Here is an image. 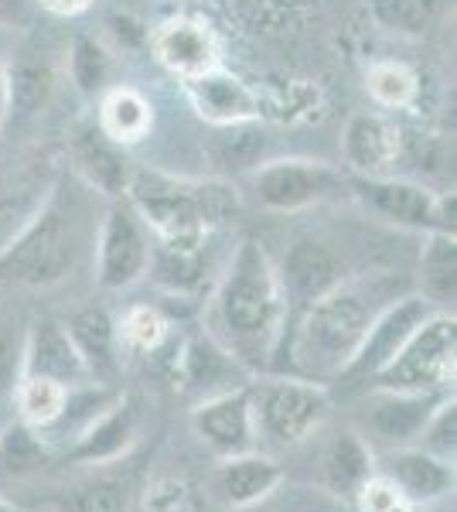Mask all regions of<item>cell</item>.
<instances>
[{"mask_svg":"<svg viewBox=\"0 0 457 512\" xmlns=\"http://www.w3.org/2000/svg\"><path fill=\"white\" fill-rule=\"evenodd\" d=\"M413 280L396 270H359L301 311L280 335L270 369H297L311 383L338 379L359 352L362 338L396 297L410 294Z\"/></svg>","mask_w":457,"mask_h":512,"instance_id":"obj_1","label":"cell"},{"mask_svg":"<svg viewBox=\"0 0 457 512\" xmlns=\"http://www.w3.org/2000/svg\"><path fill=\"white\" fill-rule=\"evenodd\" d=\"M96 192L76 175H58L24 226L0 250V284L55 287L96 243Z\"/></svg>","mask_w":457,"mask_h":512,"instance_id":"obj_2","label":"cell"},{"mask_svg":"<svg viewBox=\"0 0 457 512\" xmlns=\"http://www.w3.org/2000/svg\"><path fill=\"white\" fill-rule=\"evenodd\" d=\"M212 338L253 373L270 366L284 335L287 304L280 291L277 267L267 246L243 236L222 263L219 284L212 294Z\"/></svg>","mask_w":457,"mask_h":512,"instance_id":"obj_3","label":"cell"},{"mask_svg":"<svg viewBox=\"0 0 457 512\" xmlns=\"http://www.w3.org/2000/svg\"><path fill=\"white\" fill-rule=\"evenodd\" d=\"M127 198L157 243H198L236 216L243 195L229 178H185L134 168Z\"/></svg>","mask_w":457,"mask_h":512,"instance_id":"obj_4","label":"cell"},{"mask_svg":"<svg viewBox=\"0 0 457 512\" xmlns=\"http://www.w3.org/2000/svg\"><path fill=\"white\" fill-rule=\"evenodd\" d=\"M345 195L372 222H386L400 233H454V192H434L400 175H348Z\"/></svg>","mask_w":457,"mask_h":512,"instance_id":"obj_5","label":"cell"},{"mask_svg":"<svg viewBox=\"0 0 457 512\" xmlns=\"http://www.w3.org/2000/svg\"><path fill=\"white\" fill-rule=\"evenodd\" d=\"M249 410H253L256 437L273 444H297L328 417L331 396L321 383L304 376H273L249 383Z\"/></svg>","mask_w":457,"mask_h":512,"instance_id":"obj_6","label":"cell"},{"mask_svg":"<svg viewBox=\"0 0 457 512\" xmlns=\"http://www.w3.org/2000/svg\"><path fill=\"white\" fill-rule=\"evenodd\" d=\"M277 267V280L280 291H284V304H287V321L284 328L294 321L301 311L311 308L314 301H321L328 291H335L342 280H348L359 270H352L345 250L338 246V239L324 236V233H297L287 243V250L280 260H273Z\"/></svg>","mask_w":457,"mask_h":512,"instance_id":"obj_7","label":"cell"},{"mask_svg":"<svg viewBox=\"0 0 457 512\" xmlns=\"http://www.w3.org/2000/svg\"><path fill=\"white\" fill-rule=\"evenodd\" d=\"M454 349V315L437 311L410 335V342L393 355V362L372 376V383L379 390L396 393H437L454 376Z\"/></svg>","mask_w":457,"mask_h":512,"instance_id":"obj_8","label":"cell"},{"mask_svg":"<svg viewBox=\"0 0 457 512\" xmlns=\"http://www.w3.org/2000/svg\"><path fill=\"white\" fill-rule=\"evenodd\" d=\"M345 168L314 158H267L249 171V192L267 212H304L345 195Z\"/></svg>","mask_w":457,"mask_h":512,"instance_id":"obj_9","label":"cell"},{"mask_svg":"<svg viewBox=\"0 0 457 512\" xmlns=\"http://www.w3.org/2000/svg\"><path fill=\"white\" fill-rule=\"evenodd\" d=\"M96 280L103 291H123L147 277L154 233L127 198H113L96 226Z\"/></svg>","mask_w":457,"mask_h":512,"instance_id":"obj_10","label":"cell"},{"mask_svg":"<svg viewBox=\"0 0 457 512\" xmlns=\"http://www.w3.org/2000/svg\"><path fill=\"white\" fill-rule=\"evenodd\" d=\"M430 315H437V308L427 301L423 294H403L389 304L382 315L372 321L369 335L362 338L359 352L352 355V362L342 369V383H362V379H372L382 366L393 362V355L410 342V335L427 321Z\"/></svg>","mask_w":457,"mask_h":512,"instance_id":"obj_11","label":"cell"},{"mask_svg":"<svg viewBox=\"0 0 457 512\" xmlns=\"http://www.w3.org/2000/svg\"><path fill=\"white\" fill-rule=\"evenodd\" d=\"M69 164L89 192L113 202V198L127 195V185L134 178V161H130L127 147L116 144L99 130L96 120H79L69 130Z\"/></svg>","mask_w":457,"mask_h":512,"instance_id":"obj_12","label":"cell"},{"mask_svg":"<svg viewBox=\"0 0 457 512\" xmlns=\"http://www.w3.org/2000/svg\"><path fill=\"white\" fill-rule=\"evenodd\" d=\"M403 130L396 120L382 117V113H355L348 117L342 130V158L345 175L379 178L396 175V164L403 161Z\"/></svg>","mask_w":457,"mask_h":512,"instance_id":"obj_13","label":"cell"},{"mask_svg":"<svg viewBox=\"0 0 457 512\" xmlns=\"http://www.w3.org/2000/svg\"><path fill=\"white\" fill-rule=\"evenodd\" d=\"M191 424L212 451L226 454V458L253 451L256 427L253 410H249V383L222 396H212V400H202L191 414Z\"/></svg>","mask_w":457,"mask_h":512,"instance_id":"obj_14","label":"cell"},{"mask_svg":"<svg viewBox=\"0 0 457 512\" xmlns=\"http://www.w3.org/2000/svg\"><path fill=\"white\" fill-rule=\"evenodd\" d=\"M151 45H154L157 62L185 82L195 76H205V72L219 65L215 35L209 31V24H202L195 18H168L164 24H157Z\"/></svg>","mask_w":457,"mask_h":512,"instance_id":"obj_15","label":"cell"},{"mask_svg":"<svg viewBox=\"0 0 457 512\" xmlns=\"http://www.w3.org/2000/svg\"><path fill=\"white\" fill-rule=\"evenodd\" d=\"M24 376H45L62 386L93 383L82 355L72 342L69 328L58 321H35L24 332Z\"/></svg>","mask_w":457,"mask_h":512,"instance_id":"obj_16","label":"cell"},{"mask_svg":"<svg viewBox=\"0 0 457 512\" xmlns=\"http://www.w3.org/2000/svg\"><path fill=\"white\" fill-rule=\"evenodd\" d=\"M191 106L205 123L212 127H229V123H246L260 120V93L249 89L243 79L226 72L222 65H215L205 76H195L185 82Z\"/></svg>","mask_w":457,"mask_h":512,"instance_id":"obj_17","label":"cell"},{"mask_svg":"<svg viewBox=\"0 0 457 512\" xmlns=\"http://www.w3.org/2000/svg\"><path fill=\"white\" fill-rule=\"evenodd\" d=\"M181 383L188 386V393L212 400V396L246 386L249 369L236 355L222 349L212 335H198L185 345V355H181Z\"/></svg>","mask_w":457,"mask_h":512,"instance_id":"obj_18","label":"cell"},{"mask_svg":"<svg viewBox=\"0 0 457 512\" xmlns=\"http://www.w3.org/2000/svg\"><path fill=\"white\" fill-rule=\"evenodd\" d=\"M440 407L437 393H396L379 390L365 403L362 424L386 444H406L427 427L430 414Z\"/></svg>","mask_w":457,"mask_h":512,"instance_id":"obj_19","label":"cell"},{"mask_svg":"<svg viewBox=\"0 0 457 512\" xmlns=\"http://www.w3.org/2000/svg\"><path fill=\"white\" fill-rule=\"evenodd\" d=\"M65 328H69L72 342H76L82 362H86L89 379L110 386L116 373H120V335H116L110 311L82 308L72 315V321Z\"/></svg>","mask_w":457,"mask_h":512,"instance_id":"obj_20","label":"cell"},{"mask_svg":"<svg viewBox=\"0 0 457 512\" xmlns=\"http://www.w3.org/2000/svg\"><path fill=\"white\" fill-rule=\"evenodd\" d=\"M134 437H137V407L120 396L103 417H96L93 424L76 437V444L69 448V458L86 461V465L113 461L134 444Z\"/></svg>","mask_w":457,"mask_h":512,"instance_id":"obj_21","label":"cell"},{"mask_svg":"<svg viewBox=\"0 0 457 512\" xmlns=\"http://www.w3.org/2000/svg\"><path fill=\"white\" fill-rule=\"evenodd\" d=\"M280 482V468L273 465L270 458H260V454H232L219 465L215 472L212 489L226 506L243 509L253 506V502L267 499V495L277 489Z\"/></svg>","mask_w":457,"mask_h":512,"instance_id":"obj_22","label":"cell"},{"mask_svg":"<svg viewBox=\"0 0 457 512\" xmlns=\"http://www.w3.org/2000/svg\"><path fill=\"white\" fill-rule=\"evenodd\" d=\"M267 151H270V134L263 130L260 120L215 127V134L209 137V158L219 168L222 178H239L256 171L267 161Z\"/></svg>","mask_w":457,"mask_h":512,"instance_id":"obj_23","label":"cell"},{"mask_svg":"<svg viewBox=\"0 0 457 512\" xmlns=\"http://www.w3.org/2000/svg\"><path fill=\"white\" fill-rule=\"evenodd\" d=\"M386 478L413 502H434L454 485L451 465L427 451H393L386 458Z\"/></svg>","mask_w":457,"mask_h":512,"instance_id":"obj_24","label":"cell"},{"mask_svg":"<svg viewBox=\"0 0 457 512\" xmlns=\"http://www.w3.org/2000/svg\"><path fill=\"white\" fill-rule=\"evenodd\" d=\"M96 123L106 137L116 140V144H123V147L137 144V140H144L151 134V123H154L151 99L130 86H110L99 96Z\"/></svg>","mask_w":457,"mask_h":512,"instance_id":"obj_25","label":"cell"},{"mask_svg":"<svg viewBox=\"0 0 457 512\" xmlns=\"http://www.w3.org/2000/svg\"><path fill=\"white\" fill-rule=\"evenodd\" d=\"M454 0H365V11L386 35L396 38H427L440 28Z\"/></svg>","mask_w":457,"mask_h":512,"instance_id":"obj_26","label":"cell"},{"mask_svg":"<svg viewBox=\"0 0 457 512\" xmlns=\"http://www.w3.org/2000/svg\"><path fill=\"white\" fill-rule=\"evenodd\" d=\"M420 250V294L437 311H454L457 297V246L454 233H427Z\"/></svg>","mask_w":457,"mask_h":512,"instance_id":"obj_27","label":"cell"},{"mask_svg":"<svg viewBox=\"0 0 457 512\" xmlns=\"http://www.w3.org/2000/svg\"><path fill=\"white\" fill-rule=\"evenodd\" d=\"M372 478V454L362 434L342 431L324 451L321 482L335 495H359V489Z\"/></svg>","mask_w":457,"mask_h":512,"instance_id":"obj_28","label":"cell"},{"mask_svg":"<svg viewBox=\"0 0 457 512\" xmlns=\"http://www.w3.org/2000/svg\"><path fill=\"white\" fill-rule=\"evenodd\" d=\"M55 93V72L48 69V62L28 59L21 55L18 62H7V123L11 120H31L48 106V99Z\"/></svg>","mask_w":457,"mask_h":512,"instance_id":"obj_29","label":"cell"},{"mask_svg":"<svg viewBox=\"0 0 457 512\" xmlns=\"http://www.w3.org/2000/svg\"><path fill=\"white\" fill-rule=\"evenodd\" d=\"M48 465V444L31 424H11L0 434V472L4 475H31Z\"/></svg>","mask_w":457,"mask_h":512,"instance_id":"obj_30","label":"cell"},{"mask_svg":"<svg viewBox=\"0 0 457 512\" xmlns=\"http://www.w3.org/2000/svg\"><path fill=\"white\" fill-rule=\"evenodd\" d=\"M14 393H18V407H21L24 424L45 431V427L62 414L69 386L55 383V379H45V376H21V383Z\"/></svg>","mask_w":457,"mask_h":512,"instance_id":"obj_31","label":"cell"},{"mask_svg":"<svg viewBox=\"0 0 457 512\" xmlns=\"http://www.w3.org/2000/svg\"><path fill=\"white\" fill-rule=\"evenodd\" d=\"M365 89L386 110H406L417 99V76L403 62H376L365 72Z\"/></svg>","mask_w":457,"mask_h":512,"instance_id":"obj_32","label":"cell"},{"mask_svg":"<svg viewBox=\"0 0 457 512\" xmlns=\"http://www.w3.org/2000/svg\"><path fill=\"white\" fill-rule=\"evenodd\" d=\"M113 59L96 38H76L69 52V76L86 96H103L110 82Z\"/></svg>","mask_w":457,"mask_h":512,"instance_id":"obj_33","label":"cell"},{"mask_svg":"<svg viewBox=\"0 0 457 512\" xmlns=\"http://www.w3.org/2000/svg\"><path fill=\"white\" fill-rule=\"evenodd\" d=\"M168 335V318L161 315L151 304H137L123 318V342L134 352H157Z\"/></svg>","mask_w":457,"mask_h":512,"instance_id":"obj_34","label":"cell"},{"mask_svg":"<svg viewBox=\"0 0 457 512\" xmlns=\"http://www.w3.org/2000/svg\"><path fill=\"white\" fill-rule=\"evenodd\" d=\"M48 185H52V181H48ZM48 185H41V178L28 164L14 161V158H0V212H11L24 195L41 198L48 192Z\"/></svg>","mask_w":457,"mask_h":512,"instance_id":"obj_35","label":"cell"},{"mask_svg":"<svg viewBox=\"0 0 457 512\" xmlns=\"http://www.w3.org/2000/svg\"><path fill=\"white\" fill-rule=\"evenodd\" d=\"M420 437H423V451L427 454H434V458H440V461H454V448H457V407H454V400L440 403L434 414H430Z\"/></svg>","mask_w":457,"mask_h":512,"instance_id":"obj_36","label":"cell"},{"mask_svg":"<svg viewBox=\"0 0 457 512\" xmlns=\"http://www.w3.org/2000/svg\"><path fill=\"white\" fill-rule=\"evenodd\" d=\"M24 376V332L14 321H0V396H11Z\"/></svg>","mask_w":457,"mask_h":512,"instance_id":"obj_37","label":"cell"},{"mask_svg":"<svg viewBox=\"0 0 457 512\" xmlns=\"http://www.w3.org/2000/svg\"><path fill=\"white\" fill-rule=\"evenodd\" d=\"M76 512H123V489L116 482H93L72 499Z\"/></svg>","mask_w":457,"mask_h":512,"instance_id":"obj_38","label":"cell"},{"mask_svg":"<svg viewBox=\"0 0 457 512\" xmlns=\"http://www.w3.org/2000/svg\"><path fill=\"white\" fill-rule=\"evenodd\" d=\"M403 495H400V489H396L393 482H389L386 475L382 478H369V482L362 485L359 489V502H362V509L365 512H386L393 502H400Z\"/></svg>","mask_w":457,"mask_h":512,"instance_id":"obj_39","label":"cell"},{"mask_svg":"<svg viewBox=\"0 0 457 512\" xmlns=\"http://www.w3.org/2000/svg\"><path fill=\"white\" fill-rule=\"evenodd\" d=\"M89 4L93 0H41V7L48 14H58V18H76V14L89 11Z\"/></svg>","mask_w":457,"mask_h":512,"instance_id":"obj_40","label":"cell"},{"mask_svg":"<svg viewBox=\"0 0 457 512\" xmlns=\"http://www.w3.org/2000/svg\"><path fill=\"white\" fill-rule=\"evenodd\" d=\"M24 18V0H0V24H18Z\"/></svg>","mask_w":457,"mask_h":512,"instance_id":"obj_41","label":"cell"},{"mask_svg":"<svg viewBox=\"0 0 457 512\" xmlns=\"http://www.w3.org/2000/svg\"><path fill=\"white\" fill-rule=\"evenodd\" d=\"M7 113H11V106H7V62L0 59V130L7 127Z\"/></svg>","mask_w":457,"mask_h":512,"instance_id":"obj_42","label":"cell"},{"mask_svg":"<svg viewBox=\"0 0 457 512\" xmlns=\"http://www.w3.org/2000/svg\"><path fill=\"white\" fill-rule=\"evenodd\" d=\"M386 512H413V509H410V506H406V502L400 499V502H393V506H389Z\"/></svg>","mask_w":457,"mask_h":512,"instance_id":"obj_43","label":"cell"},{"mask_svg":"<svg viewBox=\"0 0 457 512\" xmlns=\"http://www.w3.org/2000/svg\"><path fill=\"white\" fill-rule=\"evenodd\" d=\"M0 512H18V509H14V506H7V502L0 499Z\"/></svg>","mask_w":457,"mask_h":512,"instance_id":"obj_44","label":"cell"},{"mask_svg":"<svg viewBox=\"0 0 457 512\" xmlns=\"http://www.w3.org/2000/svg\"><path fill=\"white\" fill-rule=\"evenodd\" d=\"M437 512H454V509H437Z\"/></svg>","mask_w":457,"mask_h":512,"instance_id":"obj_45","label":"cell"}]
</instances>
